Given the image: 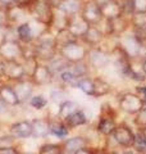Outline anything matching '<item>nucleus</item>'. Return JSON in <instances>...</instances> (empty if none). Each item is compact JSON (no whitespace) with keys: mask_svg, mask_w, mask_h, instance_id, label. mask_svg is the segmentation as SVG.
Listing matches in <instances>:
<instances>
[{"mask_svg":"<svg viewBox=\"0 0 146 154\" xmlns=\"http://www.w3.org/2000/svg\"><path fill=\"white\" fill-rule=\"evenodd\" d=\"M0 98L8 107H16V105L21 104L12 82H3L0 85Z\"/></svg>","mask_w":146,"mask_h":154,"instance_id":"obj_17","label":"nucleus"},{"mask_svg":"<svg viewBox=\"0 0 146 154\" xmlns=\"http://www.w3.org/2000/svg\"><path fill=\"white\" fill-rule=\"evenodd\" d=\"M4 80L8 82H17L23 79H26L23 64L21 60H4Z\"/></svg>","mask_w":146,"mask_h":154,"instance_id":"obj_6","label":"nucleus"},{"mask_svg":"<svg viewBox=\"0 0 146 154\" xmlns=\"http://www.w3.org/2000/svg\"><path fill=\"white\" fill-rule=\"evenodd\" d=\"M71 69L73 71V73L78 77V79H81V77H85V76H87V73H89V63H87L86 60L78 62V63L72 64Z\"/></svg>","mask_w":146,"mask_h":154,"instance_id":"obj_34","label":"nucleus"},{"mask_svg":"<svg viewBox=\"0 0 146 154\" xmlns=\"http://www.w3.org/2000/svg\"><path fill=\"white\" fill-rule=\"evenodd\" d=\"M38 154H64V150H63L62 144L47 143V144H44V145L40 146Z\"/></svg>","mask_w":146,"mask_h":154,"instance_id":"obj_33","label":"nucleus"},{"mask_svg":"<svg viewBox=\"0 0 146 154\" xmlns=\"http://www.w3.org/2000/svg\"><path fill=\"white\" fill-rule=\"evenodd\" d=\"M104 21L106 25V31L104 32V35L106 36H119L128 27V22L124 18V16L114 19H104Z\"/></svg>","mask_w":146,"mask_h":154,"instance_id":"obj_12","label":"nucleus"},{"mask_svg":"<svg viewBox=\"0 0 146 154\" xmlns=\"http://www.w3.org/2000/svg\"><path fill=\"white\" fill-rule=\"evenodd\" d=\"M28 103H30V105L33 109L41 110L47 105V99L44 95H32L30 100H28Z\"/></svg>","mask_w":146,"mask_h":154,"instance_id":"obj_35","label":"nucleus"},{"mask_svg":"<svg viewBox=\"0 0 146 154\" xmlns=\"http://www.w3.org/2000/svg\"><path fill=\"white\" fill-rule=\"evenodd\" d=\"M47 64H49V67H50L51 72L54 73V76H58V75L60 73V72H63V71L67 69V68H69V67L72 66L69 62H67L64 58L60 57L59 54H58V55L54 58V59H51Z\"/></svg>","mask_w":146,"mask_h":154,"instance_id":"obj_28","label":"nucleus"},{"mask_svg":"<svg viewBox=\"0 0 146 154\" xmlns=\"http://www.w3.org/2000/svg\"><path fill=\"white\" fill-rule=\"evenodd\" d=\"M136 123L140 127L146 126V105H144V108L136 114Z\"/></svg>","mask_w":146,"mask_h":154,"instance_id":"obj_37","label":"nucleus"},{"mask_svg":"<svg viewBox=\"0 0 146 154\" xmlns=\"http://www.w3.org/2000/svg\"><path fill=\"white\" fill-rule=\"evenodd\" d=\"M140 154H146V150H144V152H141Z\"/></svg>","mask_w":146,"mask_h":154,"instance_id":"obj_51","label":"nucleus"},{"mask_svg":"<svg viewBox=\"0 0 146 154\" xmlns=\"http://www.w3.org/2000/svg\"><path fill=\"white\" fill-rule=\"evenodd\" d=\"M50 134L59 139H65L69 134V128L67 127L64 121L56 117L55 119H50Z\"/></svg>","mask_w":146,"mask_h":154,"instance_id":"obj_25","label":"nucleus"},{"mask_svg":"<svg viewBox=\"0 0 146 154\" xmlns=\"http://www.w3.org/2000/svg\"><path fill=\"white\" fill-rule=\"evenodd\" d=\"M54 77L55 76L51 72L49 64L40 62L36 71L33 72V75L31 76V81L35 84V86H45V85L51 84L53 80H54Z\"/></svg>","mask_w":146,"mask_h":154,"instance_id":"obj_8","label":"nucleus"},{"mask_svg":"<svg viewBox=\"0 0 146 154\" xmlns=\"http://www.w3.org/2000/svg\"><path fill=\"white\" fill-rule=\"evenodd\" d=\"M87 58H89V66L94 67V68H103L110 60V55L108 53H105L103 49H100L99 46L90 48Z\"/></svg>","mask_w":146,"mask_h":154,"instance_id":"obj_11","label":"nucleus"},{"mask_svg":"<svg viewBox=\"0 0 146 154\" xmlns=\"http://www.w3.org/2000/svg\"><path fill=\"white\" fill-rule=\"evenodd\" d=\"M80 16L84 18L90 26H97L104 21L100 7L97 5L94 0H87V2L84 3V7H82Z\"/></svg>","mask_w":146,"mask_h":154,"instance_id":"obj_5","label":"nucleus"},{"mask_svg":"<svg viewBox=\"0 0 146 154\" xmlns=\"http://www.w3.org/2000/svg\"><path fill=\"white\" fill-rule=\"evenodd\" d=\"M23 154H35V153H23Z\"/></svg>","mask_w":146,"mask_h":154,"instance_id":"obj_52","label":"nucleus"},{"mask_svg":"<svg viewBox=\"0 0 146 154\" xmlns=\"http://www.w3.org/2000/svg\"><path fill=\"white\" fill-rule=\"evenodd\" d=\"M23 44L18 40L0 41V59L3 60H22Z\"/></svg>","mask_w":146,"mask_h":154,"instance_id":"obj_3","label":"nucleus"},{"mask_svg":"<svg viewBox=\"0 0 146 154\" xmlns=\"http://www.w3.org/2000/svg\"><path fill=\"white\" fill-rule=\"evenodd\" d=\"M75 154H94V150L90 149L89 146H86V148H82L80 150H77Z\"/></svg>","mask_w":146,"mask_h":154,"instance_id":"obj_43","label":"nucleus"},{"mask_svg":"<svg viewBox=\"0 0 146 154\" xmlns=\"http://www.w3.org/2000/svg\"><path fill=\"white\" fill-rule=\"evenodd\" d=\"M120 46L123 48V50L127 53L129 58H137L141 54V49H142L144 44L140 42L135 35H128L122 37Z\"/></svg>","mask_w":146,"mask_h":154,"instance_id":"obj_13","label":"nucleus"},{"mask_svg":"<svg viewBox=\"0 0 146 154\" xmlns=\"http://www.w3.org/2000/svg\"><path fill=\"white\" fill-rule=\"evenodd\" d=\"M111 91V86L110 84H108L105 80L100 79V77H96L94 79V98H101V96L108 95Z\"/></svg>","mask_w":146,"mask_h":154,"instance_id":"obj_27","label":"nucleus"},{"mask_svg":"<svg viewBox=\"0 0 146 154\" xmlns=\"http://www.w3.org/2000/svg\"><path fill=\"white\" fill-rule=\"evenodd\" d=\"M123 154H136V152L133 150V149H131V148H128V150H126Z\"/></svg>","mask_w":146,"mask_h":154,"instance_id":"obj_49","label":"nucleus"},{"mask_svg":"<svg viewBox=\"0 0 146 154\" xmlns=\"http://www.w3.org/2000/svg\"><path fill=\"white\" fill-rule=\"evenodd\" d=\"M63 150L65 154H75L77 150L89 146V140L84 136H73L63 141Z\"/></svg>","mask_w":146,"mask_h":154,"instance_id":"obj_20","label":"nucleus"},{"mask_svg":"<svg viewBox=\"0 0 146 154\" xmlns=\"http://www.w3.org/2000/svg\"><path fill=\"white\" fill-rule=\"evenodd\" d=\"M76 88H78L82 93H85L86 95L92 96L94 95V79H90L89 76L81 77L77 81Z\"/></svg>","mask_w":146,"mask_h":154,"instance_id":"obj_31","label":"nucleus"},{"mask_svg":"<svg viewBox=\"0 0 146 154\" xmlns=\"http://www.w3.org/2000/svg\"><path fill=\"white\" fill-rule=\"evenodd\" d=\"M137 94L141 96V99L144 100V103L146 105V86H140V88H137Z\"/></svg>","mask_w":146,"mask_h":154,"instance_id":"obj_42","label":"nucleus"},{"mask_svg":"<svg viewBox=\"0 0 146 154\" xmlns=\"http://www.w3.org/2000/svg\"><path fill=\"white\" fill-rule=\"evenodd\" d=\"M80 107L78 104L72 102V100H65L59 105V109H58V118H60L62 121H64L67 117H69L72 113H75L76 110H78Z\"/></svg>","mask_w":146,"mask_h":154,"instance_id":"obj_26","label":"nucleus"},{"mask_svg":"<svg viewBox=\"0 0 146 154\" xmlns=\"http://www.w3.org/2000/svg\"><path fill=\"white\" fill-rule=\"evenodd\" d=\"M58 54L64 58L67 62H69L71 64H75L78 62L86 60L87 54H89V48L78 40H73L60 46L58 49Z\"/></svg>","mask_w":146,"mask_h":154,"instance_id":"obj_2","label":"nucleus"},{"mask_svg":"<svg viewBox=\"0 0 146 154\" xmlns=\"http://www.w3.org/2000/svg\"><path fill=\"white\" fill-rule=\"evenodd\" d=\"M144 100L138 94L124 93L119 96V108L127 114H137L144 108Z\"/></svg>","mask_w":146,"mask_h":154,"instance_id":"obj_4","label":"nucleus"},{"mask_svg":"<svg viewBox=\"0 0 146 154\" xmlns=\"http://www.w3.org/2000/svg\"><path fill=\"white\" fill-rule=\"evenodd\" d=\"M5 12H7L9 25H13V26H18L21 23L28 21V17H30L27 12V8L19 3L5 8Z\"/></svg>","mask_w":146,"mask_h":154,"instance_id":"obj_9","label":"nucleus"},{"mask_svg":"<svg viewBox=\"0 0 146 154\" xmlns=\"http://www.w3.org/2000/svg\"><path fill=\"white\" fill-rule=\"evenodd\" d=\"M64 123L67 125L68 128H76V127H80V126H84V125L87 123V117L85 112L82 109L76 110L75 113H72L69 117H67L64 119Z\"/></svg>","mask_w":146,"mask_h":154,"instance_id":"obj_24","label":"nucleus"},{"mask_svg":"<svg viewBox=\"0 0 146 154\" xmlns=\"http://www.w3.org/2000/svg\"><path fill=\"white\" fill-rule=\"evenodd\" d=\"M133 13L136 12H146V0H132Z\"/></svg>","mask_w":146,"mask_h":154,"instance_id":"obj_38","label":"nucleus"},{"mask_svg":"<svg viewBox=\"0 0 146 154\" xmlns=\"http://www.w3.org/2000/svg\"><path fill=\"white\" fill-rule=\"evenodd\" d=\"M140 134L142 135V137L146 140V126H144V127H140Z\"/></svg>","mask_w":146,"mask_h":154,"instance_id":"obj_47","label":"nucleus"},{"mask_svg":"<svg viewBox=\"0 0 146 154\" xmlns=\"http://www.w3.org/2000/svg\"><path fill=\"white\" fill-rule=\"evenodd\" d=\"M104 38V32L97 26H90L84 36L81 37V41L89 48H97Z\"/></svg>","mask_w":146,"mask_h":154,"instance_id":"obj_15","label":"nucleus"},{"mask_svg":"<svg viewBox=\"0 0 146 154\" xmlns=\"http://www.w3.org/2000/svg\"><path fill=\"white\" fill-rule=\"evenodd\" d=\"M4 64H5V62L3 59H0V77L4 79Z\"/></svg>","mask_w":146,"mask_h":154,"instance_id":"obj_45","label":"nucleus"},{"mask_svg":"<svg viewBox=\"0 0 146 154\" xmlns=\"http://www.w3.org/2000/svg\"><path fill=\"white\" fill-rule=\"evenodd\" d=\"M11 135L16 139H28L32 137V123L28 119L18 121L11 125Z\"/></svg>","mask_w":146,"mask_h":154,"instance_id":"obj_16","label":"nucleus"},{"mask_svg":"<svg viewBox=\"0 0 146 154\" xmlns=\"http://www.w3.org/2000/svg\"><path fill=\"white\" fill-rule=\"evenodd\" d=\"M117 127L115 121L111 116H106V114H101V117L97 122V131L104 136H109L113 134L114 128Z\"/></svg>","mask_w":146,"mask_h":154,"instance_id":"obj_23","label":"nucleus"},{"mask_svg":"<svg viewBox=\"0 0 146 154\" xmlns=\"http://www.w3.org/2000/svg\"><path fill=\"white\" fill-rule=\"evenodd\" d=\"M111 136H113L114 141L118 144V145L123 146V148H133L135 141H136L135 132L128 126H126V125L117 126L114 128L113 134H111Z\"/></svg>","mask_w":146,"mask_h":154,"instance_id":"obj_7","label":"nucleus"},{"mask_svg":"<svg viewBox=\"0 0 146 154\" xmlns=\"http://www.w3.org/2000/svg\"><path fill=\"white\" fill-rule=\"evenodd\" d=\"M131 25L133 30L146 31V12H136L131 16Z\"/></svg>","mask_w":146,"mask_h":154,"instance_id":"obj_30","label":"nucleus"},{"mask_svg":"<svg viewBox=\"0 0 146 154\" xmlns=\"http://www.w3.org/2000/svg\"><path fill=\"white\" fill-rule=\"evenodd\" d=\"M32 123V137L45 139L50 134V119L46 118H35L31 121Z\"/></svg>","mask_w":146,"mask_h":154,"instance_id":"obj_18","label":"nucleus"},{"mask_svg":"<svg viewBox=\"0 0 146 154\" xmlns=\"http://www.w3.org/2000/svg\"><path fill=\"white\" fill-rule=\"evenodd\" d=\"M94 154H106L104 150H94Z\"/></svg>","mask_w":146,"mask_h":154,"instance_id":"obj_50","label":"nucleus"},{"mask_svg":"<svg viewBox=\"0 0 146 154\" xmlns=\"http://www.w3.org/2000/svg\"><path fill=\"white\" fill-rule=\"evenodd\" d=\"M101 14H103L104 19H114L123 16V9H122V4L118 0H110L106 4L100 7Z\"/></svg>","mask_w":146,"mask_h":154,"instance_id":"obj_19","label":"nucleus"},{"mask_svg":"<svg viewBox=\"0 0 146 154\" xmlns=\"http://www.w3.org/2000/svg\"><path fill=\"white\" fill-rule=\"evenodd\" d=\"M17 35L19 42H22V44H31L36 38V33L33 31V27L31 26L30 21H26L17 26Z\"/></svg>","mask_w":146,"mask_h":154,"instance_id":"obj_22","label":"nucleus"},{"mask_svg":"<svg viewBox=\"0 0 146 154\" xmlns=\"http://www.w3.org/2000/svg\"><path fill=\"white\" fill-rule=\"evenodd\" d=\"M13 88L16 90L17 96L19 99V103H26L30 100V98L33 95V89H35V84L31 81V79H23L21 81H17V82H13Z\"/></svg>","mask_w":146,"mask_h":154,"instance_id":"obj_10","label":"nucleus"},{"mask_svg":"<svg viewBox=\"0 0 146 154\" xmlns=\"http://www.w3.org/2000/svg\"><path fill=\"white\" fill-rule=\"evenodd\" d=\"M26 8L28 16L35 22L47 28L51 27L53 19H54V7L49 0H30Z\"/></svg>","mask_w":146,"mask_h":154,"instance_id":"obj_1","label":"nucleus"},{"mask_svg":"<svg viewBox=\"0 0 146 154\" xmlns=\"http://www.w3.org/2000/svg\"><path fill=\"white\" fill-rule=\"evenodd\" d=\"M141 66H142V71H144V73L146 75V57L142 59V62H141Z\"/></svg>","mask_w":146,"mask_h":154,"instance_id":"obj_48","label":"nucleus"},{"mask_svg":"<svg viewBox=\"0 0 146 154\" xmlns=\"http://www.w3.org/2000/svg\"><path fill=\"white\" fill-rule=\"evenodd\" d=\"M0 154H21L16 145L0 146Z\"/></svg>","mask_w":146,"mask_h":154,"instance_id":"obj_41","label":"nucleus"},{"mask_svg":"<svg viewBox=\"0 0 146 154\" xmlns=\"http://www.w3.org/2000/svg\"><path fill=\"white\" fill-rule=\"evenodd\" d=\"M22 64H23V68H24V72H26V77L31 79V76L33 75V72L36 71L37 66H38V59L35 57V55H31V57H26L23 58L21 60Z\"/></svg>","mask_w":146,"mask_h":154,"instance_id":"obj_29","label":"nucleus"},{"mask_svg":"<svg viewBox=\"0 0 146 154\" xmlns=\"http://www.w3.org/2000/svg\"><path fill=\"white\" fill-rule=\"evenodd\" d=\"M94 2H95L99 7H101V5H104V4H106L108 2H110V0H94Z\"/></svg>","mask_w":146,"mask_h":154,"instance_id":"obj_46","label":"nucleus"},{"mask_svg":"<svg viewBox=\"0 0 146 154\" xmlns=\"http://www.w3.org/2000/svg\"><path fill=\"white\" fill-rule=\"evenodd\" d=\"M17 139L13 135H8V136H0V146H9L14 145Z\"/></svg>","mask_w":146,"mask_h":154,"instance_id":"obj_39","label":"nucleus"},{"mask_svg":"<svg viewBox=\"0 0 146 154\" xmlns=\"http://www.w3.org/2000/svg\"><path fill=\"white\" fill-rule=\"evenodd\" d=\"M84 2H87V0H84Z\"/></svg>","mask_w":146,"mask_h":154,"instance_id":"obj_53","label":"nucleus"},{"mask_svg":"<svg viewBox=\"0 0 146 154\" xmlns=\"http://www.w3.org/2000/svg\"><path fill=\"white\" fill-rule=\"evenodd\" d=\"M8 25H9V22H8V17H7L5 8H2V7H0V30H4V28H5Z\"/></svg>","mask_w":146,"mask_h":154,"instance_id":"obj_40","label":"nucleus"},{"mask_svg":"<svg viewBox=\"0 0 146 154\" xmlns=\"http://www.w3.org/2000/svg\"><path fill=\"white\" fill-rule=\"evenodd\" d=\"M7 107H8V105L3 102V99H2V98H0V114H3L4 112H5V110H7Z\"/></svg>","mask_w":146,"mask_h":154,"instance_id":"obj_44","label":"nucleus"},{"mask_svg":"<svg viewBox=\"0 0 146 154\" xmlns=\"http://www.w3.org/2000/svg\"><path fill=\"white\" fill-rule=\"evenodd\" d=\"M59 80L62 81V84H64V85H69V86H73V88H76V85H77V81H78V77H77L75 73H73V71L71 69V67L69 68H67L64 69L63 72H60L59 75Z\"/></svg>","mask_w":146,"mask_h":154,"instance_id":"obj_32","label":"nucleus"},{"mask_svg":"<svg viewBox=\"0 0 146 154\" xmlns=\"http://www.w3.org/2000/svg\"><path fill=\"white\" fill-rule=\"evenodd\" d=\"M89 27H90L89 23H87L85 19L80 16V14H77V16L69 17V23H68L67 30L69 31L76 38L81 40V37L86 33V31H87V28Z\"/></svg>","mask_w":146,"mask_h":154,"instance_id":"obj_14","label":"nucleus"},{"mask_svg":"<svg viewBox=\"0 0 146 154\" xmlns=\"http://www.w3.org/2000/svg\"><path fill=\"white\" fill-rule=\"evenodd\" d=\"M84 0H60L59 5L56 7V9H59L60 12H63L67 16H77L80 14L84 7Z\"/></svg>","mask_w":146,"mask_h":154,"instance_id":"obj_21","label":"nucleus"},{"mask_svg":"<svg viewBox=\"0 0 146 154\" xmlns=\"http://www.w3.org/2000/svg\"><path fill=\"white\" fill-rule=\"evenodd\" d=\"M50 98H51V100L54 103H56L58 105H60L63 102H65L67 100V95H65V93L63 90L56 89V90H53L50 93Z\"/></svg>","mask_w":146,"mask_h":154,"instance_id":"obj_36","label":"nucleus"}]
</instances>
